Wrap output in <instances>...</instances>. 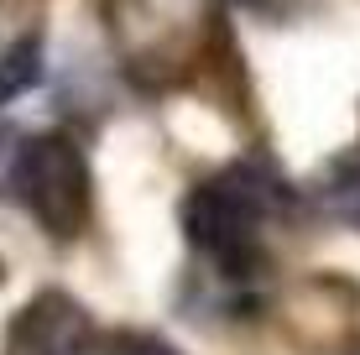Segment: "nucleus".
Listing matches in <instances>:
<instances>
[{
	"label": "nucleus",
	"instance_id": "nucleus-3",
	"mask_svg": "<svg viewBox=\"0 0 360 355\" xmlns=\"http://www.w3.org/2000/svg\"><path fill=\"white\" fill-rule=\"evenodd\" d=\"M89 345H94V319L84 314V303H73L58 288L37 292L11 319L6 335V355H89Z\"/></svg>",
	"mask_w": 360,
	"mask_h": 355
},
{
	"label": "nucleus",
	"instance_id": "nucleus-2",
	"mask_svg": "<svg viewBox=\"0 0 360 355\" xmlns=\"http://www.w3.org/2000/svg\"><path fill=\"white\" fill-rule=\"evenodd\" d=\"M11 188H16V199L27 204V214L53 240H79L84 230H89V214H94L89 162H84V152L68 136H58V131H47V136H21Z\"/></svg>",
	"mask_w": 360,
	"mask_h": 355
},
{
	"label": "nucleus",
	"instance_id": "nucleus-1",
	"mask_svg": "<svg viewBox=\"0 0 360 355\" xmlns=\"http://www.w3.org/2000/svg\"><path fill=\"white\" fill-rule=\"evenodd\" d=\"M292 188L277 173V162L262 157H240L225 173L204 178L183 199V235L198 251V262L219 277V283H251V272L262 266V235L277 214H288Z\"/></svg>",
	"mask_w": 360,
	"mask_h": 355
},
{
	"label": "nucleus",
	"instance_id": "nucleus-4",
	"mask_svg": "<svg viewBox=\"0 0 360 355\" xmlns=\"http://www.w3.org/2000/svg\"><path fill=\"white\" fill-rule=\"evenodd\" d=\"M37 79H42V42L37 37H16L0 53V105H11L27 89H37Z\"/></svg>",
	"mask_w": 360,
	"mask_h": 355
},
{
	"label": "nucleus",
	"instance_id": "nucleus-8",
	"mask_svg": "<svg viewBox=\"0 0 360 355\" xmlns=\"http://www.w3.org/2000/svg\"><path fill=\"white\" fill-rule=\"evenodd\" d=\"M235 6H256V0H235Z\"/></svg>",
	"mask_w": 360,
	"mask_h": 355
},
{
	"label": "nucleus",
	"instance_id": "nucleus-7",
	"mask_svg": "<svg viewBox=\"0 0 360 355\" xmlns=\"http://www.w3.org/2000/svg\"><path fill=\"white\" fill-rule=\"evenodd\" d=\"M16 152H21V136L0 120V193L11 188V173H16Z\"/></svg>",
	"mask_w": 360,
	"mask_h": 355
},
{
	"label": "nucleus",
	"instance_id": "nucleus-5",
	"mask_svg": "<svg viewBox=\"0 0 360 355\" xmlns=\"http://www.w3.org/2000/svg\"><path fill=\"white\" fill-rule=\"evenodd\" d=\"M329 209L345 225H360V157H345L329 173Z\"/></svg>",
	"mask_w": 360,
	"mask_h": 355
},
{
	"label": "nucleus",
	"instance_id": "nucleus-9",
	"mask_svg": "<svg viewBox=\"0 0 360 355\" xmlns=\"http://www.w3.org/2000/svg\"><path fill=\"white\" fill-rule=\"evenodd\" d=\"M350 355H360V350H350Z\"/></svg>",
	"mask_w": 360,
	"mask_h": 355
},
{
	"label": "nucleus",
	"instance_id": "nucleus-6",
	"mask_svg": "<svg viewBox=\"0 0 360 355\" xmlns=\"http://www.w3.org/2000/svg\"><path fill=\"white\" fill-rule=\"evenodd\" d=\"M99 355H183V350L167 345V340L152 335V329H115Z\"/></svg>",
	"mask_w": 360,
	"mask_h": 355
}]
</instances>
